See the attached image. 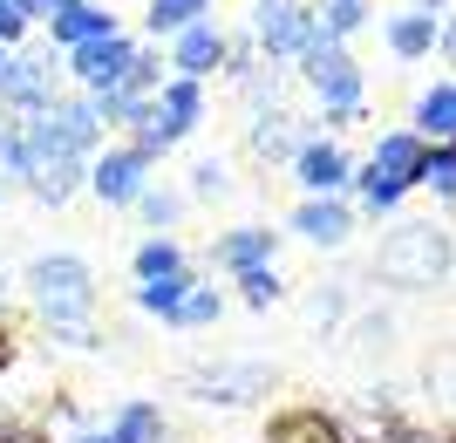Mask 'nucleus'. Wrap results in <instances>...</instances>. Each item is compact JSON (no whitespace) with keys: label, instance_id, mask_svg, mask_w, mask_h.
<instances>
[{"label":"nucleus","instance_id":"f257e3e1","mask_svg":"<svg viewBox=\"0 0 456 443\" xmlns=\"http://www.w3.org/2000/svg\"><path fill=\"white\" fill-rule=\"evenodd\" d=\"M28 287L41 300V321L48 334H61L69 348H95V328H89V308H95V273L82 267L76 252H48L28 267Z\"/></svg>","mask_w":456,"mask_h":443},{"label":"nucleus","instance_id":"f03ea898","mask_svg":"<svg viewBox=\"0 0 456 443\" xmlns=\"http://www.w3.org/2000/svg\"><path fill=\"white\" fill-rule=\"evenodd\" d=\"M375 273L388 287H436L443 273H450V232L429 226V218H409L381 239L375 252Z\"/></svg>","mask_w":456,"mask_h":443},{"label":"nucleus","instance_id":"7ed1b4c3","mask_svg":"<svg viewBox=\"0 0 456 443\" xmlns=\"http://www.w3.org/2000/svg\"><path fill=\"white\" fill-rule=\"evenodd\" d=\"M300 69H306V82H314V96H321L327 123H354V110H362V69H354V55H347L341 41L314 35Z\"/></svg>","mask_w":456,"mask_h":443},{"label":"nucleus","instance_id":"20e7f679","mask_svg":"<svg viewBox=\"0 0 456 443\" xmlns=\"http://www.w3.org/2000/svg\"><path fill=\"white\" fill-rule=\"evenodd\" d=\"M314 35H321V28H314V14H306L300 0H259V7H252V41H259L266 55H280V62L306 55Z\"/></svg>","mask_w":456,"mask_h":443},{"label":"nucleus","instance_id":"39448f33","mask_svg":"<svg viewBox=\"0 0 456 443\" xmlns=\"http://www.w3.org/2000/svg\"><path fill=\"white\" fill-rule=\"evenodd\" d=\"M89 192L102 205H136V198L151 192V157L143 151H102L89 157Z\"/></svg>","mask_w":456,"mask_h":443},{"label":"nucleus","instance_id":"423d86ee","mask_svg":"<svg viewBox=\"0 0 456 443\" xmlns=\"http://www.w3.org/2000/svg\"><path fill=\"white\" fill-rule=\"evenodd\" d=\"M69 62H76V82L89 89V96H110V89H123V82H130L136 48H130L123 35H102V41H82Z\"/></svg>","mask_w":456,"mask_h":443},{"label":"nucleus","instance_id":"0eeeda50","mask_svg":"<svg viewBox=\"0 0 456 443\" xmlns=\"http://www.w3.org/2000/svg\"><path fill=\"white\" fill-rule=\"evenodd\" d=\"M191 389H198V403H252V396H266V389H273V368H259V362H218V368H198Z\"/></svg>","mask_w":456,"mask_h":443},{"label":"nucleus","instance_id":"6e6552de","mask_svg":"<svg viewBox=\"0 0 456 443\" xmlns=\"http://www.w3.org/2000/svg\"><path fill=\"white\" fill-rule=\"evenodd\" d=\"M293 171H300V185L314 198H334L347 185V157H341V144H327V136H306L300 151H293Z\"/></svg>","mask_w":456,"mask_h":443},{"label":"nucleus","instance_id":"1a4fd4ad","mask_svg":"<svg viewBox=\"0 0 456 443\" xmlns=\"http://www.w3.org/2000/svg\"><path fill=\"white\" fill-rule=\"evenodd\" d=\"M422 151H429V144H422L416 130H388V136L375 144V157H368V171L409 192V185H422Z\"/></svg>","mask_w":456,"mask_h":443},{"label":"nucleus","instance_id":"9d476101","mask_svg":"<svg viewBox=\"0 0 456 443\" xmlns=\"http://www.w3.org/2000/svg\"><path fill=\"white\" fill-rule=\"evenodd\" d=\"M0 103H7V116H41L48 103H55V89H48V69L28 55H7V76H0Z\"/></svg>","mask_w":456,"mask_h":443},{"label":"nucleus","instance_id":"9b49d317","mask_svg":"<svg viewBox=\"0 0 456 443\" xmlns=\"http://www.w3.org/2000/svg\"><path fill=\"white\" fill-rule=\"evenodd\" d=\"M48 35L76 55L82 41H102V35H116V21H110V7H95V0H61L55 14H48Z\"/></svg>","mask_w":456,"mask_h":443},{"label":"nucleus","instance_id":"f8f14e48","mask_svg":"<svg viewBox=\"0 0 456 443\" xmlns=\"http://www.w3.org/2000/svg\"><path fill=\"white\" fill-rule=\"evenodd\" d=\"M218 62H225V35H218L211 21H191L184 35H177V48H171V69L184 82H198V76H211Z\"/></svg>","mask_w":456,"mask_h":443},{"label":"nucleus","instance_id":"ddd939ff","mask_svg":"<svg viewBox=\"0 0 456 443\" xmlns=\"http://www.w3.org/2000/svg\"><path fill=\"white\" fill-rule=\"evenodd\" d=\"M151 116H157V130H164V136L177 144V136H184L191 123L205 116V96H198V82H184V76H177V82H164V89L151 96Z\"/></svg>","mask_w":456,"mask_h":443},{"label":"nucleus","instance_id":"4468645a","mask_svg":"<svg viewBox=\"0 0 456 443\" xmlns=\"http://www.w3.org/2000/svg\"><path fill=\"white\" fill-rule=\"evenodd\" d=\"M293 232H306L314 246H341L347 232H354V212H347L341 198H306L300 212H293Z\"/></svg>","mask_w":456,"mask_h":443},{"label":"nucleus","instance_id":"2eb2a0df","mask_svg":"<svg viewBox=\"0 0 456 443\" xmlns=\"http://www.w3.org/2000/svg\"><path fill=\"white\" fill-rule=\"evenodd\" d=\"M416 136H422V144H456V82L422 89V103H416Z\"/></svg>","mask_w":456,"mask_h":443},{"label":"nucleus","instance_id":"dca6fc26","mask_svg":"<svg viewBox=\"0 0 456 443\" xmlns=\"http://www.w3.org/2000/svg\"><path fill=\"white\" fill-rule=\"evenodd\" d=\"M266 443H354L334 416H321V409H286L280 423L266 430Z\"/></svg>","mask_w":456,"mask_h":443},{"label":"nucleus","instance_id":"f3484780","mask_svg":"<svg viewBox=\"0 0 456 443\" xmlns=\"http://www.w3.org/2000/svg\"><path fill=\"white\" fill-rule=\"evenodd\" d=\"M211 259H218V267H232V273L273 267V232H259V226H246V232H225V239L211 246Z\"/></svg>","mask_w":456,"mask_h":443},{"label":"nucleus","instance_id":"a211bd4d","mask_svg":"<svg viewBox=\"0 0 456 443\" xmlns=\"http://www.w3.org/2000/svg\"><path fill=\"white\" fill-rule=\"evenodd\" d=\"M388 48H395L402 62L429 55V48H436V21H429V14H395V21H388Z\"/></svg>","mask_w":456,"mask_h":443},{"label":"nucleus","instance_id":"6ab92c4d","mask_svg":"<svg viewBox=\"0 0 456 443\" xmlns=\"http://www.w3.org/2000/svg\"><path fill=\"white\" fill-rule=\"evenodd\" d=\"M110 437L116 443H157L164 437V416H157L151 403H123V416L110 423Z\"/></svg>","mask_w":456,"mask_h":443},{"label":"nucleus","instance_id":"aec40b11","mask_svg":"<svg viewBox=\"0 0 456 443\" xmlns=\"http://www.w3.org/2000/svg\"><path fill=\"white\" fill-rule=\"evenodd\" d=\"M184 293H191L184 273H171V280H143V287H136V308H143V314H164V321H171V314L184 308Z\"/></svg>","mask_w":456,"mask_h":443},{"label":"nucleus","instance_id":"412c9836","mask_svg":"<svg viewBox=\"0 0 456 443\" xmlns=\"http://www.w3.org/2000/svg\"><path fill=\"white\" fill-rule=\"evenodd\" d=\"M171 273H184V252L171 239H143L136 246V280H171Z\"/></svg>","mask_w":456,"mask_h":443},{"label":"nucleus","instance_id":"4be33fe9","mask_svg":"<svg viewBox=\"0 0 456 443\" xmlns=\"http://www.w3.org/2000/svg\"><path fill=\"white\" fill-rule=\"evenodd\" d=\"M211 0H151V35H184L191 21H205Z\"/></svg>","mask_w":456,"mask_h":443},{"label":"nucleus","instance_id":"5701e85b","mask_svg":"<svg viewBox=\"0 0 456 443\" xmlns=\"http://www.w3.org/2000/svg\"><path fill=\"white\" fill-rule=\"evenodd\" d=\"M422 185L456 198V144H429V151H422Z\"/></svg>","mask_w":456,"mask_h":443},{"label":"nucleus","instance_id":"b1692460","mask_svg":"<svg viewBox=\"0 0 456 443\" xmlns=\"http://www.w3.org/2000/svg\"><path fill=\"white\" fill-rule=\"evenodd\" d=\"M362 21H368V7H362V0H327L321 14H314V28H321L327 41H341V35H354Z\"/></svg>","mask_w":456,"mask_h":443},{"label":"nucleus","instance_id":"393cba45","mask_svg":"<svg viewBox=\"0 0 456 443\" xmlns=\"http://www.w3.org/2000/svg\"><path fill=\"white\" fill-rule=\"evenodd\" d=\"M171 321H177V328H205V321H218V293H211V287H191L184 308H177Z\"/></svg>","mask_w":456,"mask_h":443},{"label":"nucleus","instance_id":"a878e982","mask_svg":"<svg viewBox=\"0 0 456 443\" xmlns=\"http://www.w3.org/2000/svg\"><path fill=\"white\" fill-rule=\"evenodd\" d=\"M252 151H259V157H286V151H300V144L286 136V116H259V130H252Z\"/></svg>","mask_w":456,"mask_h":443},{"label":"nucleus","instance_id":"bb28decb","mask_svg":"<svg viewBox=\"0 0 456 443\" xmlns=\"http://www.w3.org/2000/svg\"><path fill=\"white\" fill-rule=\"evenodd\" d=\"M239 293H246L252 308H273V300H280V273H273V267H252V273H239Z\"/></svg>","mask_w":456,"mask_h":443},{"label":"nucleus","instance_id":"cd10ccee","mask_svg":"<svg viewBox=\"0 0 456 443\" xmlns=\"http://www.w3.org/2000/svg\"><path fill=\"white\" fill-rule=\"evenodd\" d=\"M402 205V185H388V177L362 171V212H395Z\"/></svg>","mask_w":456,"mask_h":443},{"label":"nucleus","instance_id":"c85d7f7f","mask_svg":"<svg viewBox=\"0 0 456 443\" xmlns=\"http://www.w3.org/2000/svg\"><path fill=\"white\" fill-rule=\"evenodd\" d=\"M225 185H232V177H225V164H218V157H205V164L191 171V192H198V198H218Z\"/></svg>","mask_w":456,"mask_h":443},{"label":"nucleus","instance_id":"c756f323","mask_svg":"<svg viewBox=\"0 0 456 443\" xmlns=\"http://www.w3.org/2000/svg\"><path fill=\"white\" fill-rule=\"evenodd\" d=\"M136 205H143V218H151V226H171V218H177V198H171V192H143Z\"/></svg>","mask_w":456,"mask_h":443},{"label":"nucleus","instance_id":"7c9ffc66","mask_svg":"<svg viewBox=\"0 0 456 443\" xmlns=\"http://www.w3.org/2000/svg\"><path fill=\"white\" fill-rule=\"evenodd\" d=\"M20 28H28V14H20L14 0H0V41H20Z\"/></svg>","mask_w":456,"mask_h":443},{"label":"nucleus","instance_id":"2f4dec72","mask_svg":"<svg viewBox=\"0 0 456 443\" xmlns=\"http://www.w3.org/2000/svg\"><path fill=\"white\" fill-rule=\"evenodd\" d=\"M14 7H20V14H28V21H35V14H55L61 0H14Z\"/></svg>","mask_w":456,"mask_h":443},{"label":"nucleus","instance_id":"473e14b6","mask_svg":"<svg viewBox=\"0 0 456 443\" xmlns=\"http://www.w3.org/2000/svg\"><path fill=\"white\" fill-rule=\"evenodd\" d=\"M69 443H116V437H110V430H76Z\"/></svg>","mask_w":456,"mask_h":443},{"label":"nucleus","instance_id":"72a5a7b5","mask_svg":"<svg viewBox=\"0 0 456 443\" xmlns=\"http://www.w3.org/2000/svg\"><path fill=\"white\" fill-rule=\"evenodd\" d=\"M436 41H443V48H450V62H456V21H450V28H443Z\"/></svg>","mask_w":456,"mask_h":443},{"label":"nucleus","instance_id":"f704fd0d","mask_svg":"<svg viewBox=\"0 0 456 443\" xmlns=\"http://www.w3.org/2000/svg\"><path fill=\"white\" fill-rule=\"evenodd\" d=\"M7 362H14V341H7V334H0V368H7Z\"/></svg>","mask_w":456,"mask_h":443},{"label":"nucleus","instance_id":"c9c22d12","mask_svg":"<svg viewBox=\"0 0 456 443\" xmlns=\"http://www.w3.org/2000/svg\"><path fill=\"white\" fill-rule=\"evenodd\" d=\"M436 7H443V0H416V14H436Z\"/></svg>","mask_w":456,"mask_h":443},{"label":"nucleus","instance_id":"e433bc0d","mask_svg":"<svg viewBox=\"0 0 456 443\" xmlns=\"http://www.w3.org/2000/svg\"><path fill=\"white\" fill-rule=\"evenodd\" d=\"M7 123H14V116H7V103H0V130H7Z\"/></svg>","mask_w":456,"mask_h":443},{"label":"nucleus","instance_id":"4c0bfd02","mask_svg":"<svg viewBox=\"0 0 456 443\" xmlns=\"http://www.w3.org/2000/svg\"><path fill=\"white\" fill-rule=\"evenodd\" d=\"M0 76H7V55H0Z\"/></svg>","mask_w":456,"mask_h":443}]
</instances>
